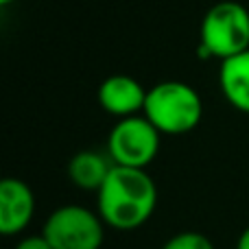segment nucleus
I'll list each match as a JSON object with an SVG mask.
<instances>
[{
    "label": "nucleus",
    "instance_id": "obj_6",
    "mask_svg": "<svg viewBox=\"0 0 249 249\" xmlns=\"http://www.w3.org/2000/svg\"><path fill=\"white\" fill-rule=\"evenodd\" d=\"M35 214V195L26 181L7 177L0 184V234L18 236Z\"/></svg>",
    "mask_w": 249,
    "mask_h": 249
},
{
    "label": "nucleus",
    "instance_id": "obj_12",
    "mask_svg": "<svg viewBox=\"0 0 249 249\" xmlns=\"http://www.w3.org/2000/svg\"><path fill=\"white\" fill-rule=\"evenodd\" d=\"M236 249H249V228L243 230V234L236 241Z\"/></svg>",
    "mask_w": 249,
    "mask_h": 249
},
{
    "label": "nucleus",
    "instance_id": "obj_7",
    "mask_svg": "<svg viewBox=\"0 0 249 249\" xmlns=\"http://www.w3.org/2000/svg\"><path fill=\"white\" fill-rule=\"evenodd\" d=\"M96 96L103 112L116 118H129L138 116L144 109L146 90L138 79L129 74H112L99 86Z\"/></svg>",
    "mask_w": 249,
    "mask_h": 249
},
{
    "label": "nucleus",
    "instance_id": "obj_10",
    "mask_svg": "<svg viewBox=\"0 0 249 249\" xmlns=\"http://www.w3.org/2000/svg\"><path fill=\"white\" fill-rule=\"evenodd\" d=\"M162 249H214L212 241L201 232H179L164 243Z\"/></svg>",
    "mask_w": 249,
    "mask_h": 249
},
{
    "label": "nucleus",
    "instance_id": "obj_8",
    "mask_svg": "<svg viewBox=\"0 0 249 249\" xmlns=\"http://www.w3.org/2000/svg\"><path fill=\"white\" fill-rule=\"evenodd\" d=\"M219 86L234 109L249 114V51L221 61Z\"/></svg>",
    "mask_w": 249,
    "mask_h": 249
},
{
    "label": "nucleus",
    "instance_id": "obj_11",
    "mask_svg": "<svg viewBox=\"0 0 249 249\" xmlns=\"http://www.w3.org/2000/svg\"><path fill=\"white\" fill-rule=\"evenodd\" d=\"M16 249H53V245L48 243V238L44 236V234H39V236L22 238V241L16 245Z\"/></svg>",
    "mask_w": 249,
    "mask_h": 249
},
{
    "label": "nucleus",
    "instance_id": "obj_2",
    "mask_svg": "<svg viewBox=\"0 0 249 249\" xmlns=\"http://www.w3.org/2000/svg\"><path fill=\"white\" fill-rule=\"evenodd\" d=\"M142 114L162 136H184L201 123L203 103L199 92L188 83L162 81L146 90Z\"/></svg>",
    "mask_w": 249,
    "mask_h": 249
},
{
    "label": "nucleus",
    "instance_id": "obj_4",
    "mask_svg": "<svg viewBox=\"0 0 249 249\" xmlns=\"http://www.w3.org/2000/svg\"><path fill=\"white\" fill-rule=\"evenodd\" d=\"M42 234L53 249H101L105 241V221L90 208L68 203L51 212Z\"/></svg>",
    "mask_w": 249,
    "mask_h": 249
},
{
    "label": "nucleus",
    "instance_id": "obj_5",
    "mask_svg": "<svg viewBox=\"0 0 249 249\" xmlns=\"http://www.w3.org/2000/svg\"><path fill=\"white\" fill-rule=\"evenodd\" d=\"M162 133L144 114L121 118L107 138V155L116 166L146 168L160 153Z\"/></svg>",
    "mask_w": 249,
    "mask_h": 249
},
{
    "label": "nucleus",
    "instance_id": "obj_9",
    "mask_svg": "<svg viewBox=\"0 0 249 249\" xmlns=\"http://www.w3.org/2000/svg\"><path fill=\"white\" fill-rule=\"evenodd\" d=\"M112 168L114 162L109 155H103L99 151H79L68 162V179L81 190L99 193Z\"/></svg>",
    "mask_w": 249,
    "mask_h": 249
},
{
    "label": "nucleus",
    "instance_id": "obj_1",
    "mask_svg": "<svg viewBox=\"0 0 249 249\" xmlns=\"http://www.w3.org/2000/svg\"><path fill=\"white\" fill-rule=\"evenodd\" d=\"M158 208V186L146 168L116 166L96 193V212L107 228L131 232L153 216Z\"/></svg>",
    "mask_w": 249,
    "mask_h": 249
},
{
    "label": "nucleus",
    "instance_id": "obj_13",
    "mask_svg": "<svg viewBox=\"0 0 249 249\" xmlns=\"http://www.w3.org/2000/svg\"><path fill=\"white\" fill-rule=\"evenodd\" d=\"M11 2H16V0H0V4H2V7H7V4H11Z\"/></svg>",
    "mask_w": 249,
    "mask_h": 249
},
{
    "label": "nucleus",
    "instance_id": "obj_3",
    "mask_svg": "<svg viewBox=\"0 0 249 249\" xmlns=\"http://www.w3.org/2000/svg\"><path fill=\"white\" fill-rule=\"evenodd\" d=\"M249 51V11L241 2L221 0L206 11L199 26L201 57L230 59Z\"/></svg>",
    "mask_w": 249,
    "mask_h": 249
}]
</instances>
